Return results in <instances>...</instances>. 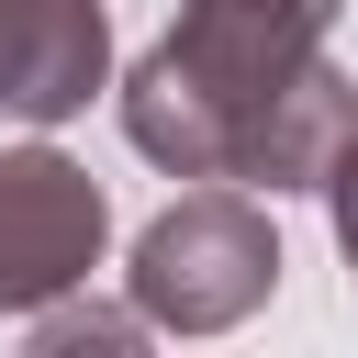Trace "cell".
<instances>
[{"instance_id": "obj_7", "label": "cell", "mask_w": 358, "mask_h": 358, "mask_svg": "<svg viewBox=\"0 0 358 358\" xmlns=\"http://www.w3.org/2000/svg\"><path fill=\"white\" fill-rule=\"evenodd\" d=\"M324 213H336V257L358 268V134H347V157L324 168Z\"/></svg>"}, {"instance_id": "obj_3", "label": "cell", "mask_w": 358, "mask_h": 358, "mask_svg": "<svg viewBox=\"0 0 358 358\" xmlns=\"http://www.w3.org/2000/svg\"><path fill=\"white\" fill-rule=\"evenodd\" d=\"M112 246V201L56 145H0V313H34L56 291H90Z\"/></svg>"}, {"instance_id": "obj_4", "label": "cell", "mask_w": 358, "mask_h": 358, "mask_svg": "<svg viewBox=\"0 0 358 358\" xmlns=\"http://www.w3.org/2000/svg\"><path fill=\"white\" fill-rule=\"evenodd\" d=\"M112 90L101 0H0V123H67Z\"/></svg>"}, {"instance_id": "obj_1", "label": "cell", "mask_w": 358, "mask_h": 358, "mask_svg": "<svg viewBox=\"0 0 358 358\" xmlns=\"http://www.w3.org/2000/svg\"><path fill=\"white\" fill-rule=\"evenodd\" d=\"M347 0H190L123 78V134L168 179H235L257 112L324 56Z\"/></svg>"}, {"instance_id": "obj_6", "label": "cell", "mask_w": 358, "mask_h": 358, "mask_svg": "<svg viewBox=\"0 0 358 358\" xmlns=\"http://www.w3.org/2000/svg\"><path fill=\"white\" fill-rule=\"evenodd\" d=\"M34 347H145V313L134 302L123 313L112 302H67L56 291V302H34Z\"/></svg>"}, {"instance_id": "obj_2", "label": "cell", "mask_w": 358, "mask_h": 358, "mask_svg": "<svg viewBox=\"0 0 358 358\" xmlns=\"http://www.w3.org/2000/svg\"><path fill=\"white\" fill-rule=\"evenodd\" d=\"M123 291H134L145 336H224L280 291V235H268V213L246 190H179L134 235Z\"/></svg>"}, {"instance_id": "obj_5", "label": "cell", "mask_w": 358, "mask_h": 358, "mask_svg": "<svg viewBox=\"0 0 358 358\" xmlns=\"http://www.w3.org/2000/svg\"><path fill=\"white\" fill-rule=\"evenodd\" d=\"M347 134H358V78L313 56V67L257 112V134H246L235 179H246V190H268V201H280V190H324V168L347 157Z\"/></svg>"}]
</instances>
